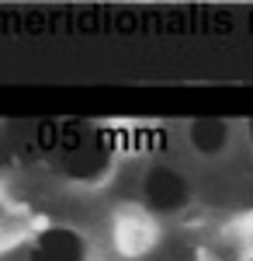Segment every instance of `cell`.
Masks as SVG:
<instances>
[{
	"mask_svg": "<svg viewBox=\"0 0 253 261\" xmlns=\"http://www.w3.org/2000/svg\"><path fill=\"white\" fill-rule=\"evenodd\" d=\"M191 202V185L187 178L170 167V164H153L142 178V205L153 216H177Z\"/></svg>",
	"mask_w": 253,
	"mask_h": 261,
	"instance_id": "6da1fadb",
	"label": "cell"
},
{
	"mask_svg": "<svg viewBox=\"0 0 253 261\" xmlns=\"http://www.w3.org/2000/svg\"><path fill=\"white\" fill-rule=\"evenodd\" d=\"M28 261H90V247L73 226H42L28 244Z\"/></svg>",
	"mask_w": 253,
	"mask_h": 261,
	"instance_id": "7a4b0ae2",
	"label": "cell"
},
{
	"mask_svg": "<svg viewBox=\"0 0 253 261\" xmlns=\"http://www.w3.org/2000/svg\"><path fill=\"white\" fill-rule=\"evenodd\" d=\"M187 140L198 153L205 157H218L229 146V122L226 119H195L187 125Z\"/></svg>",
	"mask_w": 253,
	"mask_h": 261,
	"instance_id": "3957f363",
	"label": "cell"
}]
</instances>
